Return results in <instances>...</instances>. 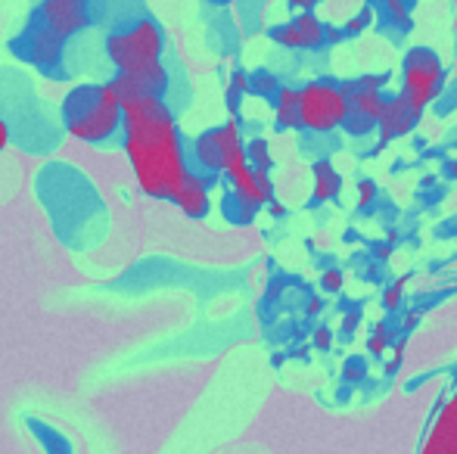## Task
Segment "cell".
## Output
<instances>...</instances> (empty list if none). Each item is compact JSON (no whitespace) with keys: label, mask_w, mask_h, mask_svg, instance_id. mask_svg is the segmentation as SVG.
Segmentation results:
<instances>
[{"label":"cell","mask_w":457,"mask_h":454,"mask_svg":"<svg viewBox=\"0 0 457 454\" xmlns=\"http://www.w3.org/2000/svg\"><path fill=\"white\" fill-rule=\"evenodd\" d=\"M112 85L125 110L121 150L128 156L134 181L153 200H175L193 171L175 112L169 110L165 97L146 94L121 75H115Z\"/></svg>","instance_id":"cell-1"},{"label":"cell","mask_w":457,"mask_h":454,"mask_svg":"<svg viewBox=\"0 0 457 454\" xmlns=\"http://www.w3.org/2000/svg\"><path fill=\"white\" fill-rule=\"evenodd\" d=\"M103 54H106L109 66L115 69V75H125L156 97L169 94L171 78L162 60L165 31L153 16L140 12V16L109 29L106 41H103Z\"/></svg>","instance_id":"cell-2"},{"label":"cell","mask_w":457,"mask_h":454,"mask_svg":"<svg viewBox=\"0 0 457 454\" xmlns=\"http://www.w3.org/2000/svg\"><path fill=\"white\" fill-rule=\"evenodd\" d=\"M60 125L69 137L91 146L121 144L125 131V110L115 94L112 78L109 81H81L69 87L60 103Z\"/></svg>","instance_id":"cell-3"},{"label":"cell","mask_w":457,"mask_h":454,"mask_svg":"<svg viewBox=\"0 0 457 454\" xmlns=\"http://www.w3.org/2000/svg\"><path fill=\"white\" fill-rule=\"evenodd\" d=\"M190 159L199 175L212 177V181H215L218 175L230 177L234 171H240L243 165H249V153H246V144H243L240 121L230 119V121H224V125L196 134L190 144Z\"/></svg>","instance_id":"cell-4"},{"label":"cell","mask_w":457,"mask_h":454,"mask_svg":"<svg viewBox=\"0 0 457 454\" xmlns=\"http://www.w3.org/2000/svg\"><path fill=\"white\" fill-rule=\"evenodd\" d=\"M66 50H69V44L62 41V37H56L54 31H47L31 16H29V22L19 29V35L10 37V54L16 56V60H22L25 66H31L35 72H41L44 78H54V81H62L69 72Z\"/></svg>","instance_id":"cell-5"},{"label":"cell","mask_w":457,"mask_h":454,"mask_svg":"<svg viewBox=\"0 0 457 454\" xmlns=\"http://www.w3.org/2000/svg\"><path fill=\"white\" fill-rule=\"evenodd\" d=\"M302 131L330 134L349 121V87L337 81H308L299 87Z\"/></svg>","instance_id":"cell-6"},{"label":"cell","mask_w":457,"mask_h":454,"mask_svg":"<svg viewBox=\"0 0 457 454\" xmlns=\"http://www.w3.org/2000/svg\"><path fill=\"white\" fill-rule=\"evenodd\" d=\"M445 87V66L436 56V50L429 47H414L408 56H404L402 66V97L411 103V110L417 115L427 112V106L433 103L436 97Z\"/></svg>","instance_id":"cell-7"},{"label":"cell","mask_w":457,"mask_h":454,"mask_svg":"<svg viewBox=\"0 0 457 454\" xmlns=\"http://www.w3.org/2000/svg\"><path fill=\"white\" fill-rule=\"evenodd\" d=\"M31 19L69 44L96 25V0H41L31 10Z\"/></svg>","instance_id":"cell-8"},{"label":"cell","mask_w":457,"mask_h":454,"mask_svg":"<svg viewBox=\"0 0 457 454\" xmlns=\"http://www.w3.org/2000/svg\"><path fill=\"white\" fill-rule=\"evenodd\" d=\"M417 454H457V383L445 399L436 405L429 426Z\"/></svg>","instance_id":"cell-9"},{"label":"cell","mask_w":457,"mask_h":454,"mask_svg":"<svg viewBox=\"0 0 457 454\" xmlns=\"http://www.w3.org/2000/svg\"><path fill=\"white\" fill-rule=\"evenodd\" d=\"M271 41L287 50H318L327 44V25L314 12H299L293 22L271 29Z\"/></svg>","instance_id":"cell-10"},{"label":"cell","mask_w":457,"mask_h":454,"mask_svg":"<svg viewBox=\"0 0 457 454\" xmlns=\"http://www.w3.org/2000/svg\"><path fill=\"white\" fill-rule=\"evenodd\" d=\"M345 87H349V121H345V128L352 134H367L373 128H379V119H383L389 97H383V91L355 85V81Z\"/></svg>","instance_id":"cell-11"},{"label":"cell","mask_w":457,"mask_h":454,"mask_svg":"<svg viewBox=\"0 0 457 454\" xmlns=\"http://www.w3.org/2000/svg\"><path fill=\"white\" fill-rule=\"evenodd\" d=\"M228 181H230V194H234L240 202H246V206L262 209V206H271L274 202L271 171H262V169H255V165H243V169L234 171Z\"/></svg>","instance_id":"cell-12"},{"label":"cell","mask_w":457,"mask_h":454,"mask_svg":"<svg viewBox=\"0 0 457 454\" xmlns=\"http://www.w3.org/2000/svg\"><path fill=\"white\" fill-rule=\"evenodd\" d=\"M417 121H420V115L411 110V103L402 97V94H395V97H389V103H386V112L383 119H379V144H377V153L379 146L392 144L395 137H404V134H411L417 128Z\"/></svg>","instance_id":"cell-13"},{"label":"cell","mask_w":457,"mask_h":454,"mask_svg":"<svg viewBox=\"0 0 457 454\" xmlns=\"http://www.w3.org/2000/svg\"><path fill=\"white\" fill-rule=\"evenodd\" d=\"M209 190H212V177L199 175V171H190L171 202L181 209L187 219L199 221V219H205V215H209V209H212V194H209Z\"/></svg>","instance_id":"cell-14"},{"label":"cell","mask_w":457,"mask_h":454,"mask_svg":"<svg viewBox=\"0 0 457 454\" xmlns=\"http://www.w3.org/2000/svg\"><path fill=\"white\" fill-rule=\"evenodd\" d=\"M312 177H314V187H312V202H314V206L337 200V196L343 194V175H339L337 165L327 162V159L314 162Z\"/></svg>","instance_id":"cell-15"},{"label":"cell","mask_w":457,"mask_h":454,"mask_svg":"<svg viewBox=\"0 0 457 454\" xmlns=\"http://www.w3.org/2000/svg\"><path fill=\"white\" fill-rule=\"evenodd\" d=\"M274 121L280 131H295L302 128V115H299V87L283 85L274 97Z\"/></svg>","instance_id":"cell-16"},{"label":"cell","mask_w":457,"mask_h":454,"mask_svg":"<svg viewBox=\"0 0 457 454\" xmlns=\"http://www.w3.org/2000/svg\"><path fill=\"white\" fill-rule=\"evenodd\" d=\"M29 430H31V436H35V442L44 449V454H72V442H69V439L62 436L56 426H50V424H44V420L31 417L29 420Z\"/></svg>","instance_id":"cell-17"},{"label":"cell","mask_w":457,"mask_h":454,"mask_svg":"<svg viewBox=\"0 0 457 454\" xmlns=\"http://www.w3.org/2000/svg\"><path fill=\"white\" fill-rule=\"evenodd\" d=\"M280 78H277L274 72H253L249 75V94H255V97H277V91H280Z\"/></svg>","instance_id":"cell-18"},{"label":"cell","mask_w":457,"mask_h":454,"mask_svg":"<svg viewBox=\"0 0 457 454\" xmlns=\"http://www.w3.org/2000/svg\"><path fill=\"white\" fill-rule=\"evenodd\" d=\"M249 94V72H243V69H237L234 75H230V85H228V110L230 115H237L240 110V100Z\"/></svg>","instance_id":"cell-19"},{"label":"cell","mask_w":457,"mask_h":454,"mask_svg":"<svg viewBox=\"0 0 457 454\" xmlns=\"http://www.w3.org/2000/svg\"><path fill=\"white\" fill-rule=\"evenodd\" d=\"M224 215H228L234 225H249V221L259 215V209L246 206V202H240L234 194H228V196H224Z\"/></svg>","instance_id":"cell-20"},{"label":"cell","mask_w":457,"mask_h":454,"mask_svg":"<svg viewBox=\"0 0 457 454\" xmlns=\"http://www.w3.org/2000/svg\"><path fill=\"white\" fill-rule=\"evenodd\" d=\"M246 153H249V165H255V169H262V171H271L274 159H271V146H268V140H262V137L249 140Z\"/></svg>","instance_id":"cell-21"},{"label":"cell","mask_w":457,"mask_h":454,"mask_svg":"<svg viewBox=\"0 0 457 454\" xmlns=\"http://www.w3.org/2000/svg\"><path fill=\"white\" fill-rule=\"evenodd\" d=\"M383 4L398 29H411V0H383Z\"/></svg>","instance_id":"cell-22"},{"label":"cell","mask_w":457,"mask_h":454,"mask_svg":"<svg viewBox=\"0 0 457 454\" xmlns=\"http://www.w3.org/2000/svg\"><path fill=\"white\" fill-rule=\"evenodd\" d=\"M367 351H370L373 358H383L386 351H389V327H386V324L373 327L370 340H367Z\"/></svg>","instance_id":"cell-23"},{"label":"cell","mask_w":457,"mask_h":454,"mask_svg":"<svg viewBox=\"0 0 457 454\" xmlns=\"http://www.w3.org/2000/svg\"><path fill=\"white\" fill-rule=\"evenodd\" d=\"M404 284H408V277H398L392 286H386V293H383V309H386V311H398V309H402Z\"/></svg>","instance_id":"cell-24"},{"label":"cell","mask_w":457,"mask_h":454,"mask_svg":"<svg viewBox=\"0 0 457 454\" xmlns=\"http://www.w3.org/2000/svg\"><path fill=\"white\" fill-rule=\"evenodd\" d=\"M355 194H358V196H355V206H358V209H367L370 202H377V184L367 181V177H364V181H358Z\"/></svg>","instance_id":"cell-25"},{"label":"cell","mask_w":457,"mask_h":454,"mask_svg":"<svg viewBox=\"0 0 457 454\" xmlns=\"http://www.w3.org/2000/svg\"><path fill=\"white\" fill-rule=\"evenodd\" d=\"M343 284H345V277H343L339 268H327V271L320 274V286H324L327 293H339L343 290Z\"/></svg>","instance_id":"cell-26"},{"label":"cell","mask_w":457,"mask_h":454,"mask_svg":"<svg viewBox=\"0 0 457 454\" xmlns=\"http://www.w3.org/2000/svg\"><path fill=\"white\" fill-rule=\"evenodd\" d=\"M404 351H408V340H398L395 345H392V358L386 361V374H398V367H402L404 361Z\"/></svg>","instance_id":"cell-27"},{"label":"cell","mask_w":457,"mask_h":454,"mask_svg":"<svg viewBox=\"0 0 457 454\" xmlns=\"http://www.w3.org/2000/svg\"><path fill=\"white\" fill-rule=\"evenodd\" d=\"M312 345L318 351H330V345H333V330L330 327H318L312 334Z\"/></svg>","instance_id":"cell-28"},{"label":"cell","mask_w":457,"mask_h":454,"mask_svg":"<svg viewBox=\"0 0 457 454\" xmlns=\"http://www.w3.org/2000/svg\"><path fill=\"white\" fill-rule=\"evenodd\" d=\"M364 374H367V370H364V364H361V361H349V364L343 367V380H345V383H361V380H364Z\"/></svg>","instance_id":"cell-29"},{"label":"cell","mask_w":457,"mask_h":454,"mask_svg":"<svg viewBox=\"0 0 457 454\" xmlns=\"http://www.w3.org/2000/svg\"><path fill=\"white\" fill-rule=\"evenodd\" d=\"M361 327V311H345V318H343V334H355V330Z\"/></svg>","instance_id":"cell-30"},{"label":"cell","mask_w":457,"mask_h":454,"mask_svg":"<svg viewBox=\"0 0 457 454\" xmlns=\"http://www.w3.org/2000/svg\"><path fill=\"white\" fill-rule=\"evenodd\" d=\"M355 85L373 87V91H383V87H386V75H361V78H355Z\"/></svg>","instance_id":"cell-31"},{"label":"cell","mask_w":457,"mask_h":454,"mask_svg":"<svg viewBox=\"0 0 457 454\" xmlns=\"http://www.w3.org/2000/svg\"><path fill=\"white\" fill-rule=\"evenodd\" d=\"M10 144H12V128H10V121L0 115V153H4Z\"/></svg>","instance_id":"cell-32"},{"label":"cell","mask_w":457,"mask_h":454,"mask_svg":"<svg viewBox=\"0 0 457 454\" xmlns=\"http://www.w3.org/2000/svg\"><path fill=\"white\" fill-rule=\"evenodd\" d=\"M320 0H289V6L299 12H314V6H318Z\"/></svg>","instance_id":"cell-33"},{"label":"cell","mask_w":457,"mask_h":454,"mask_svg":"<svg viewBox=\"0 0 457 454\" xmlns=\"http://www.w3.org/2000/svg\"><path fill=\"white\" fill-rule=\"evenodd\" d=\"M373 252H377V259H389V255H392V243L389 240H386V243H377V246H373Z\"/></svg>","instance_id":"cell-34"},{"label":"cell","mask_w":457,"mask_h":454,"mask_svg":"<svg viewBox=\"0 0 457 454\" xmlns=\"http://www.w3.org/2000/svg\"><path fill=\"white\" fill-rule=\"evenodd\" d=\"M420 324V311H404V330H414Z\"/></svg>","instance_id":"cell-35"},{"label":"cell","mask_w":457,"mask_h":454,"mask_svg":"<svg viewBox=\"0 0 457 454\" xmlns=\"http://www.w3.org/2000/svg\"><path fill=\"white\" fill-rule=\"evenodd\" d=\"M345 37L343 29H327V44H339Z\"/></svg>","instance_id":"cell-36"},{"label":"cell","mask_w":457,"mask_h":454,"mask_svg":"<svg viewBox=\"0 0 457 454\" xmlns=\"http://www.w3.org/2000/svg\"><path fill=\"white\" fill-rule=\"evenodd\" d=\"M268 209H271V215H274V219H283V215H287V206H283V202H277V200H274Z\"/></svg>","instance_id":"cell-37"},{"label":"cell","mask_w":457,"mask_h":454,"mask_svg":"<svg viewBox=\"0 0 457 454\" xmlns=\"http://www.w3.org/2000/svg\"><path fill=\"white\" fill-rule=\"evenodd\" d=\"M320 309H324V302H320V299L314 296L312 302H308V315H320Z\"/></svg>","instance_id":"cell-38"},{"label":"cell","mask_w":457,"mask_h":454,"mask_svg":"<svg viewBox=\"0 0 457 454\" xmlns=\"http://www.w3.org/2000/svg\"><path fill=\"white\" fill-rule=\"evenodd\" d=\"M209 4H215V6H224V4H230V0H209Z\"/></svg>","instance_id":"cell-39"},{"label":"cell","mask_w":457,"mask_h":454,"mask_svg":"<svg viewBox=\"0 0 457 454\" xmlns=\"http://www.w3.org/2000/svg\"><path fill=\"white\" fill-rule=\"evenodd\" d=\"M448 171H452V175H457V165L452 162V169H448Z\"/></svg>","instance_id":"cell-40"}]
</instances>
